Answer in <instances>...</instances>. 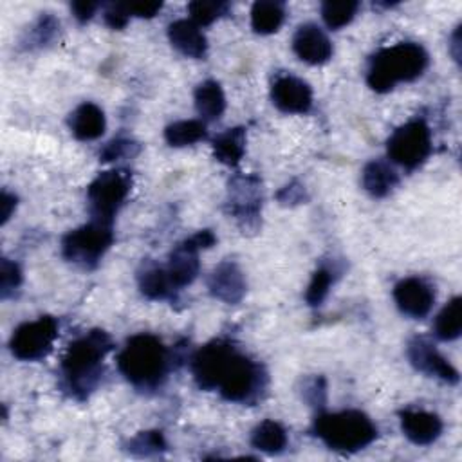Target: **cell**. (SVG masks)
Wrapping results in <instances>:
<instances>
[{
    "label": "cell",
    "instance_id": "obj_24",
    "mask_svg": "<svg viewBox=\"0 0 462 462\" xmlns=\"http://www.w3.org/2000/svg\"><path fill=\"white\" fill-rule=\"evenodd\" d=\"M195 108L208 121L222 116L226 110V96L218 81L206 79L195 88Z\"/></svg>",
    "mask_w": 462,
    "mask_h": 462
},
{
    "label": "cell",
    "instance_id": "obj_35",
    "mask_svg": "<svg viewBox=\"0 0 462 462\" xmlns=\"http://www.w3.org/2000/svg\"><path fill=\"white\" fill-rule=\"evenodd\" d=\"M103 16H105L106 25L112 27V29H123L128 23V18H130L125 4H110V5H106Z\"/></svg>",
    "mask_w": 462,
    "mask_h": 462
},
{
    "label": "cell",
    "instance_id": "obj_11",
    "mask_svg": "<svg viewBox=\"0 0 462 462\" xmlns=\"http://www.w3.org/2000/svg\"><path fill=\"white\" fill-rule=\"evenodd\" d=\"M235 348L231 341L226 339H215L208 345L200 346L193 357H191V372L195 377V383L202 390H215L217 379L220 374V368L229 356V352Z\"/></svg>",
    "mask_w": 462,
    "mask_h": 462
},
{
    "label": "cell",
    "instance_id": "obj_15",
    "mask_svg": "<svg viewBox=\"0 0 462 462\" xmlns=\"http://www.w3.org/2000/svg\"><path fill=\"white\" fill-rule=\"evenodd\" d=\"M292 51L310 65H321L332 56V43L325 31L316 23H301L292 36Z\"/></svg>",
    "mask_w": 462,
    "mask_h": 462
},
{
    "label": "cell",
    "instance_id": "obj_37",
    "mask_svg": "<svg viewBox=\"0 0 462 462\" xmlns=\"http://www.w3.org/2000/svg\"><path fill=\"white\" fill-rule=\"evenodd\" d=\"M70 9H72L74 16H76L79 22H87V20H90L92 14L96 13L97 4H96V2H72V4H70Z\"/></svg>",
    "mask_w": 462,
    "mask_h": 462
},
{
    "label": "cell",
    "instance_id": "obj_33",
    "mask_svg": "<svg viewBox=\"0 0 462 462\" xmlns=\"http://www.w3.org/2000/svg\"><path fill=\"white\" fill-rule=\"evenodd\" d=\"M22 283V271L18 267V263L4 258L2 265H0V292L2 298H7L9 294H13Z\"/></svg>",
    "mask_w": 462,
    "mask_h": 462
},
{
    "label": "cell",
    "instance_id": "obj_29",
    "mask_svg": "<svg viewBox=\"0 0 462 462\" xmlns=\"http://www.w3.org/2000/svg\"><path fill=\"white\" fill-rule=\"evenodd\" d=\"M359 9V2L354 0H328L321 5V16L327 27L341 29L352 22Z\"/></svg>",
    "mask_w": 462,
    "mask_h": 462
},
{
    "label": "cell",
    "instance_id": "obj_13",
    "mask_svg": "<svg viewBox=\"0 0 462 462\" xmlns=\"http://www.w3.org/2000/svg\"><path fill=\"white\" fill-rule=\"evenodd\" d=\"M408 359L419 370L431 377H439L448 384L458 383L457 368L424 337H415L408 343Z\"/></svg>",
    "mask_w": 462,
    "mask_h": 462
},
{
    "label": "cell",
    "instance_id": "obj_6",
    "mask_svg": "<svg viewBox=\"0 0 462 462\" xmlns=\"http://www.w3.org/2000/svg\"><path fill=\"white\" fill-rule=\"evenodd\" d=\"M114 242L112 224L90 220L88 224L69 231L61 240L63 256L85 269H92Z\"/></svg>",
    "mask_w": 462,
    "mask_h": 462
},
{
    "label": "cell",
    "instance_id": "obj_5",
    "mask_svg": "<svg viewBox=\"0 0 462 462\" xmlns=\"http://www.w3.org/2000/svg\"><path fill=\"white\" fill-rule=\"evenodd\" d=\"M263 386L265 372L262 366L238 352L235 346L222 365L215 390H218L220 395L227 401L247 402L254 399Z\"/></svg>",
    "mask_w": 462,
    "mask_h": 462
},
{
    "label": "cell",
    "instance_id": "obj_36",
    "mask_svg": "<svg viewBox=\"0 0 462 462\" xmlns=\"http://www.w3.org/2000/svg\"><path fill=\"white\" fill-rule=\"evenodd\" d=\"M125 5H126V11L130 16H139V18H152L162 7L161 2H132V4H125Z\"/></svg>",
    "mask_w": 462,
    "mask_h": 462
},
{
    "label": "cell",
    "instance_id": "obj_3",
    "mask_svg": "<svg viewBox=\"0 0 462 462\" xmlns=\"http://www.w3.org/2000/svg\"><path fill=\"white\" fill-rule=\"evenodd\" d=\"M428 67V52L413 42H401L374 54L366 83L375 92H388L397 83L417 79Z\"/></svg>",
    "mask_w": 462,
    "mask_h": 462
},
{
    "label": "cell",
    "instance_id": "obj_18",
    "mask_svg": "<svg viewBox=\"0 0 462 462\" xmlns=\"http://www.w3.org/2000/svg\"><path fill=\"white\" fill-rule=\"evenodd\" d=\"M401 430L408 440L417 446L433 444L442 431V420L437 413L424 410H404L399 413Z\"/></svg>",
    "mask_w": 462,
    "mask_h": 462
},
{
    "label": "cell",
    "instance_id": "obj_17",
    "mask_svg": "<svg viewBox=\"0 0 462 462\" xmlns=\"http://www.w3.org/2000/svg\"><path fill=\"white\" fill-rule=\"evenodd\" d=\"M199 251L200 247L197 245L193 236L186 238L171 251L166 271L175 291L189 285L197 278L199 267H200Z\"/></svg>",
    "mask_w": 462,
    "mask_h": 462
},
{
    "label": "cell",
    "instance_id": "obj_9",
    "mask_svg": "<svg viewBox=\"0 0 462 462\" xmlns=\"http://www.w3.org/2000/svg\"><path fill=\"white\" fill-rule=\"evenodd\" d=\"M58 337V321L52 316H42L34 321H25L14 328L9 348L22 361H38L45 357Z\"/></svg>",
    "mask_w": 462,
    "mask_h": 462
},
{
    "label": "cell",
    "instance_id": "obj_30",
    "mask_svg": "<svg viewBox=\"0 0 462 462\" xmlns=\"http://www.w3.org/2000/svg\"><path fill=\"white\" fill-rule=\"evenodd\" d=\"M229 5L226 2H218V0H195L188 5L189 11V20H193L199 27L200 25H209L215 20H218L220 16H224L227 13Z\"/></svg>",
    "mask_w": 462,
    "mask_h": 462
},
{
    "label": "cell",
    "instance_id": "obj_20",
    "mask_svg": "<svg viewBox=\"0 0 462 462\" xmlns=\"http://www.w3.org/2000/svg\"><path fill=\"white\" fill-rule=\"evenodd\" d=\"M105 126V112L90 101H85L79 106H76L69 117V128L72 135L79 141H92L101 137Z\"/></svg>",
    "mask_w": 462,
    "mask_h": 462
},
{
    "label": "cell",
    "instance_id": "obj_39",
    "mask_svg": "<svg viewBox=\"0 0 462 462\" xmlns=\"http://www.w3.org/2000/svg\"><path fill=\"white\" fill-rule=\"evenodd\" d=\"M458 47H460V27H457V31L453 32V43H451V54H453V58H455L457 61L460 60Z\"/></svg>",
    "mask_w": 462,
    "mask_h": 462
},
{
    "label": "cell",
    "instance_id": "obj_2",
    "mask_svg": "<svg viewBox=\"0 0 462 462\" xmlns=\"http://www.w3.org/2000/svg\"><path fill=\"white\" fill-rule=\"evenodd\" d=\"M168 350L153 334L132 336L117 354V368L139 390L157 388L168 372Z\"/></svg>",
    "mask_w": 462,
    "mask_h": 462
},
{
    "label": "cell",
    "instance_id": "obj_22",
    "mask_svg": "<svg viewBox=\"0 0 462 462\" xmlns=\"http://www.w3.org/2000/svg\"><path fill=\"white\" fill-rule=\"evenodd\" d=\"M245 153V130L242 126L227 128L213 139V155L227 166H236Z\"/></svg>",
    "mask_w": 462,
    "mask_h": 462
},
{
    "label": "cell",
    "instance_id": "obj_25",
    "mask_svg": "<svg viewBox=\"0 0 462 462\" xmlns=\"http://www.w3.org/2000/svg\"><path fill=\"white\" fill-rule=\"evenodd\" d=\"M285 18V5L274 0H260L251 7V27L258 34H273Z\"/></svg>",
    "mask_w": 462,
    "mask_h": 462
},
{
    "label": "cell",
    "instance_id": "obj_38",
    "mask_svg": "<svg viewBox=\"0 0 462 462\" xmlns=\"http://www.w3.org/2000/svg\"><path fill=\"white\" fill-rule=\"evenodd\" d=\"M0 206H2V211H0L2 218H0V220H2V224H5V222L11 218V215H13L14 208H16V197H14V195H11L9 191H2Z\"/></svg>",
    "mask_w": 462,
    "mask_h": 462
},
{
    "label": "cell",
    "instance_id": "obj_28",
    "mask_svg": "<svg viewBox=\"0 0 462 462\" xmlns=\"http://www.w3.org/2000/svg\"><path fill=\"white\" fill-rule=\"evenodd\" d=\"M206 125L199 119H180L164 128V139L170 146L180 148L188 144H195L206 139Z\"/></svg>",
    "mask_w": 462,
    "mask_h": 462
},
{
    "label": "cell",
    "instance_id": "obj_14",
    "mask_svg": "<svg viewBox=\"0 0 462 462\" xmlns=\"http://www.w3.org/2000/svg\"><path fill=\"white\" fill-rule=\"evenodd\" d=\"M393 300L402 314L419 319L431 310L435 301V291L426 280L410 276L401 280L393 287Z\"/></svg>",
    "mask_w": 462,
    "mask_h": 462
},
{
    "label": "cell",
    "instance_id": "obj_12",
    "mask_svg": "<svg viewBox=\"0 0 462 462\" xmlns=\"http://www.w3.org/2000/svg\"><path fill=\"white\" fill-rule=\"evenodd\" d=\"M271 99L285 114H305L312 106V88L301 78L280 74L271 85Z\"/></svg>",
    "mask_w": 462,
    "mask_h": 462
},
{
    "label": "cell",
    "instance_id": "obj_27",
    "mask_svg": "<svg viewBox=\"0 0 462 462\" xmlns=\"http://www.w3.org/2000/svg\"><path fill=\"white\" fill-rule=\"evenodd\" d=\"M435 336L442 341H453L462 332V298H451L435 318Z\"/></svg>",
    "mask_w": 462,
    "mask_h": 462
},
{
    "label": "cell",
    "instance_id": "obj_8",
    "mask_svg": "<svg viewBox=\"0 0 462 462\" xmlns=\"http://www.w3.org/2000/svg\"><path fill=\"white\" fill-rule=\"evenodd\" d=\"M388 157L406 168H419L431 153V132L424 119H411L399 128L386 141Z\"/></svg>",
    "mask_w": 462,
    "mask_h": 462
},
{
    "label": "cell",
    "instance_id": "obj_7",
    "mask_svg": "<svg viewBox=\"0 0 462 462\" xmlns=\"http://www.w3.org/2000/svg\"><path fill=\"white\" fill-rule=\"evenodd\" d=\"M132 188V175L125 170L99 173L87 188V200L94 220L112 224Z\"/></svg>",
    "mask_w": 462,
    "mask_h": 462
},
{
    "label": "cell",
    "instance_id": "obj_31",
    "mask_svg": "<svg viewBox=\"0 0 462 462\" xmlns=\"http://www.w3.org/2000/svg\"><path fill=\"white\" fill-rule=\"evenodd\" d=\"M334 282V276H332V271L328 267H318L307 285V291H305V301L312 307L316 305H321V301L327 298L328 291H330V285Z\"/></svg>",
    "mask_w": 462,
    "mask_h": 462
},
{
    "label": "cell",
    "instance_id": "obj_10",
    "mask_svg": "<svg viewBox=\"0 0 462 462\" xmlns=\"http://www.w3.org/2000/svg\"><path fill=\"white\" fill-rule=\"evenodd\" d=\"M262 206L260 180L254 175L235 177L229 182V211L245 227L256 226Z\"/></svg>",
    "mask_w": 462,
    "mask_h": 462
},
{
    "label": "cell",
    "instance_id": "obj_16",
    "mask_svg": "<svg viewBox=\"0 0 462 462\" xmlns=\"http://www.w3.org/2000/svg\"><path fill=\"white\" fill-rule=\"evenodd\" d=\"M208 289L213 298L224 303H238L247 291V283L240 267L235 262L226 260L211 271Z\"/></svg>",
    "mask_w": 462,
    "mask_h": 462
},
{
    "label": "cell",
    "instance_id": "obj_1",
    "mask_svg": "<svg viewBox=\"0 0 462 462\" xmlns=\"http://www.w3.org/2000/svg\"><path fill=\"white\" fill-rule=\"evenodd\" d=\"M114 343L105 330L94 328L76 337L61 357V375L76 399H85L99 383L101 365Z\"/></svg>",
    "mask_w": 462,
    "mask_h": 462
},
{
    "label": "cell",
    "instance_id": "obj_26",
    "mask_svg": "<svg viewBox=\"0 0 462 462\" xmlns=\"http://www.w3.org/2000/svg\"><path fill=\"white\" fill-rule=\"evenodd\" d=\"M287 431L283 430V426L276 420H263L260 422L253 433H251V444L253 448L269 453V455H276L282 453L287 448Z\"/></svg>",
    "mask_w": 462,
    "mask_h": 462
},
{
    "label": "cell",
    "instance_id": "obj_23",
    "mask_svg": "<svg viewBox=\"0 0 462 462\" xmlns=\"http://www.w3.org/2000/svg\"><path fill=\"white\" fill-rule=\"evenodd\" d=\"M141 292L150 300H164L175 292L166 267L157 263H143V269L137 274Z\"/></svg>",
    "mask_w": 462,
    "mask_h": 462
},
{
    "label": "cell",
    "instance_id": "obj_4",
    "mask_svg": "<svg viewBox=\"0 0 462 462\" xmlns=\"http://www.w3.org/2000/svg\"><path fill=\"white\" fill-rule=\"evenodd\" d=\"M314 435L330 449L354 453L377 437V428L372 419L359 410H343L336 413H319L314 419Z\"/></svg>",
    "mask_w": 462,
    "mask_h": 462
},
{
    "label": "cell",
    "instance_id": "obj_21",
    "mask_svg": "<svg viewBox=\"0 0 462 462\" xmlns=\"http://www.w3.org/2000/svg\"><path fill=\"white\" fill-rule=\"evenodd\" d=\"M399 182V175L393 166L383 159L370 161L361 173V184L372 197H386Z\"/></svg>",
    "mask_w": 462,
    "mask_h": 462
},
{
    "label": "cell",
    "instance_id": "obj_34",
    "mask_svg": "<svg viewBox=\"0 0 462 462\" xmlns=\"http://www.w3.org/2000/svg\"><path fill=\"white\" fill-rule=\"evenodd\" d=\"M139 152V146L137 143L130 141V139H114L110 141L99 153V159L108 162V161H116V159H121V157H126V155H134Z\"/></svg>",
    "mask_w": 462,
    "mask_h": 462
},
{
    "label": "cell",
    "instance_id": "obj_19",
    "mask_svg": "<svg viewBox=\"0 0 462 462\" xmlns=\"http://www.w3.org/2000/svg\"><path fill=\"white\" fill-rule=\"evenodd\" d=\"M168 40L170 43L188 58H204L208 51V40L200 27L189 20L180 18L168 25Z\"/></svg>",
    "mask_w": 462,
    "mask_h": 462
},
{
    "label": "cell",
    "instance_id": "obj_32",
    "mask_svg": "<svg viewBox=\"0 0 462 462\" xmlns=\"http://www.w3.org/2000/svg\"><path fill=\"white\" fill-rule=\"evenodd\" d=\"M166 449V442L161 431H143L128 442V451L139 457H150Z\"/></svg>",
    "mask_w": 462,
    "mask_h": 462
}]
</instances>
